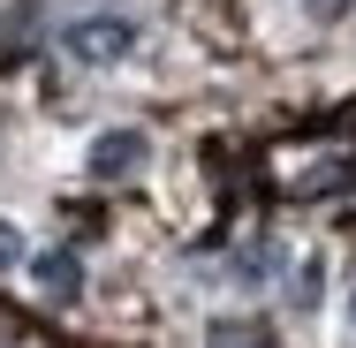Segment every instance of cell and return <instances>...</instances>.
I'll list each match as a JSON object with an SVG mask.
<instances>
[{
    "label": "cell",
    "instance_id": "277c9868",
    "mask_svg": "<svg viewBox=\"0 0 356 348\" xmlns=\"http://www.w3.org/2000/svg\"><path fill=\"white\" fill-rule=\"evenodd\" d=\"M205 348H273V333H266V326H250V318H213Z\"/></svg>",
    "mask_w": 356,
    "mask_h": 348
},
{
    "label": "cell",
    "instance_id": "30bf717a",
    "mask_svg": "<svg viewBox=\"0 0 356 348\" xmlns=\"http://www.w3.org/2000/svg\"><path fill=\"white\" fill-rule=\"evenodd\" d=\"M303 8H311V15H326V23H334V15H349L356 0H303Z\"/></svg>",
    "mask_w": 356,
    "mask_h": 348
},
{
    "label": "cell",
    "instance_id": "6da1fadb",
    "mask_svg": "<svg viewBox=\"0 0 356 348\" xmlns=\"http://www.w3.org/2000/svg\"><path fill=\"white\" fill-rule=\"evenodd\" d=\"M61 46H69V61H83V69H114L137 46V23L129 15H83V23L61 31Z\"/></svg>",
    "mask_w": 356,
    "mask_h": 348
},
{
    "label": "cell",
    "instance_id": "5b68a950",
    "mask_svg": "<svg viewBox=\"0 0 356 348\" xmlns=\"http://www.w3.org/2000/svg\"><path fill=\"white\" fill-rule=\"evenodd\" d=\"M341 182H356V159H334V167H318V174H303V182H296V197H334Z\"/></svg>",
    "mask_w": 356,
    "mask_h": 348
},
{
    "label": "cell",
    "instance_id": "ba28073f",
    "mask_svg": "<svg viewBox=\"0 0 356 348\" xmlns=\"http://www.w3.org/2000/svg\"><path fill=\"white\" fill-rule=\"evenodd\" d=\"M318 280H326L318 265H303V273L288 280V303H296V310H311V303H318Z\"/></svg>",
    "mask_w": 356,
    "mask_h": 348
},
{
    "label": "cell",
    "instance_id": "52a82bcc",
    "mask_svg": "<svg viewBox=\"0 0 356 348\" xmlns=\"http://www.w3.org/2000/svg\"><path fill=\"white\" fill-rule=\"evenodd\" d=\"M273 258H281V250L250 242V250H235V273H243V280H266V273H273Z\"/></svg>",
    "mask_w": 356,
    "mask_h": 348
},
{
    "label": "cell",
    "instance_id": "7a4b0ae2",
    "mask_svg": "<svg viewBox=\"0 0 356 348\" xmlns=\"http://www.w3.org/2000/svg\"><path fill=\"white\" fill-rule=\"evenodd\" d=\"M144 151H152L144 129H99V137H91V174H99V182H129L144 167Z\"/></svg>",
    "mask_w": 356,
    "mask_h": 348
},
{
    "label": "cell",
    "instance_id": "8992f818",
    "mask_svg": "<svg viewBox=\"0 0 356 348\" xmlns=\"http://www.w3.org/2000/svg\"><path fill=\"white\" fill-rule=\"evenodd\" d=\"M23 46H31V15H0V69L23 61Z\"/></svg>",
    "mask_w": 356,
    "mask_h": 348
},
{
    "label": "cell",
    "instance_id": "8fae6325",
    "mask_svg": "<svg viewBox=\"0 0 356 348\" xmlns=\"http://www.w3.org/2000/svg\"><path fill=\"white\" fill-rule=\"evenodd\" d=\"M0 341H8V333H0Z\"/></svg>",
    "mask_w": 356,
    "mask_h": 348
},
{
    "label": "cell",
    "instance_id": "3957f363",
    "mask_svg": "<svg viewBox=\"0 0 356 348\" xmlns=\"http://www.w3.org/2000/svg\"><path fill=\"white\" fill-rule=\"evenodd\" d=\"M31 288H38L46 303L69 310L76 295H83V265H76V250H38V258H31Z\"/></svg>",
    "mask_w": 356,
    "mask_h": 348
},
{
    "label": "cell",
    "instance_id": "9c48e42d",
    "mask_svg": "<svg viewBox=\"0 0 356 348\" xmlns=\"http://www.w3.org/2000/svg\"><path fill=\"white\" fill-rule=\"evenodd\" d=\"M8 265H23V235H15V227H0V273H8Z\"/></svg>",
    "mask_w": 356,
    "mask_h": 348
}]
</instances>
